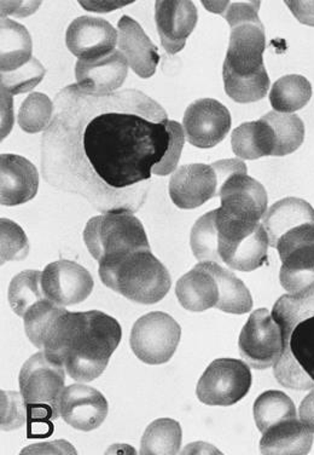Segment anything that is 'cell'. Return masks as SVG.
I'll return each mask as SVG.
<instances>
[{
	"mask_svg": "<svg viewBox=\"0 0 314 455\" xmlns=\"http://www.w3.org/2000/svg\"><path fill=\"white\" fill-rule=\"evenodd\" d=\"M169 124L165 109L138 90L95 95L67 86L43 135V175L96 210L135 212L142 197L130 188L152 180L165 158Z\"/></svg>",
	"mask_w": 314,
	"mask_h": 455,
	"instance_id": "6da1fadb",
	"label": "cell"
},
{
	"mask_svg": "<svg viewBox=\"0 0 314 455\" xmlns=\"http://www.w3.org/2000/svg\"><path fill=\"white\" fill-rule=\"evenodd\" d=\"M122 337L118 321L102 311H66L53 323L43 350L72 379L89 383L105 372Z\"/></svg>",
	"mask_w": 314,
	"mask_h": 455,
	"instance_id": "7a4b0ae2",
	"label": "cell"
},
{
	"mask_svg": "<svg viewBox=\"0 0 314 455\" xmlns=\"http://www.w3.org/2000/svg\"><path fill=\"white\" fill-rule=\"evenodd\" d=\"M206 9L218 12L232 27L229 49L223 66L226 95L237 103L262 101L270 89L263 66L265 28L260 21V2H203Z\"/></svg>",
	"mask_w": 314,
	"mask_h": 455,
	"instance_id": "3957f363",
	"label": "cell"
},
{
	"mask_svg": "<svg viewBox=\"0 0 314 455\" xmlns=\"http://www.w3.org/2000/svg\"><path fill=\"white\" fill-rule=\"evenodd\" d=\"M272 316L283 338L282 355L273 366L276 379L287 389H314V286L284 294Z\"/></svg>",
	"mask_w": 314,
	"mask_h": 455,
	"instance_id": "277c9868",
	"label": "cell"
},
{
	"mask_svg": "<svg viewBox=\"0 0 314 455\" xmlns=\"http://www.w3.org/2000/svg\"><path fill=\"white\" fill-rule=\"evenodd\" d=\"M98 274L108 289L145 306L159 303L172 286L169 270L152 250L133 251L103 260Z\"/></svg>",
	"mask_w": 314,
	"mask_h": 455,
	"instance_id": "5b68a950",
	"label": "cell"
},
{
	"mask_svg": "<svg viewBox=\"0 0 314 455\" xmlns=\"http://www.w3.org/2000/svg\"><path fill=\"white\" fill-rule=\"evenodd\" d=\"M83 241L98 263L133 251L150 250L145 227L130 210L110 211L93 217L83 230Z\"/></svg>",
	"mask_w": 314,
	"mask_h": 455,
	"instance_id": "8992f818",
	"label": "cell"
},
{
	"mask_svg": "<svg viewBox=\"0 0 314 455\" xmlns=\"http://www.w3.org/2000/svg\"><path fill=\"white\" fill-rule=\"evenodd\" d=\"M2 90L10 95L31 92L45 76V68L32 55L31 36L25 26L2 20L0 26Z\"/></svg>",
	"mask_w": 314,
	"mask_h": 455,
	"instance_id": "52a82bcc",
	"label": "cell"
},
{
	"mask_svg": "<svg viewBox=\"0 0 314 455\" xmlns=\"http://www.w3.org/2000/svg\"><path fill=\"white\" fill-rule=\"evenodd\" d=\"M66 370L43 351L26 361L20 372V390L33 421L61 417L59 401L65 387Z\"/></svg>",
	"mask_w": 314,
	"mask_h": 455,
	"instance_id": "ba28073f",
	"label": "cell"
},
{
	"mask_svg": "<svg viewBox=\"0 0 314 455\" xmlns=\"http://www.w3.org/2000/svg\"><path fill=\"white\" fill-rule=\"evenodd\" d=\"M218 257L220 266L239 272H253L267 260L269 236L260 222H247L224 215L216 210Z\"/></svg>",
	"mask_w": 314,
	"mask_h": 455,
	"instance_id": "9c48e42d",
	"label": "cell"
},
{
	"mask_svg": "<svg viewBox=\"0 0 314 455\" xmlns=\"http://www.w3.org/2000/svg\"><path fill=\"white\" fill-rule=\"evenodd\" d=\"M248 171L237 159L220 160L212 165L190 164L176 170L169 182V196L176 206L192 210L219 196L220 188L233 173Z\"/></svg>",
	"mask_w": 314,
	"mask_h": 455,
	"instance_id": "30bf717a",
	"label": "cell"
},
{
	"mask_svg": "<svg viewBox=\"0 0 314 455\" xmlns=\"http://www.w3.org/2000/svg\"><path fill=\"white\" fill-rule=\"evenodd\" d=\"M276 249L282 260L279 280L284 290L294 294L314 286V223L284 234Z\"/></svg>",
	"mask_w": 314,
	"mask_h": 455,
	"instance_id": "8fae6325",
	"label": "cell"
},
{
	"mask_svg": "<svg viewBox=\"0 0 314 455\" xmlns=\"http://www.w3.org/2000/svg\"><path fill=\"white\" fill-rule=\"evenodd\" d=\"M252 372L245 361H213L197 383V398L208 406H232L249 393Z\"/></svg>",
	"mask_w": 314,
	"mask_h": 455,
	"instance_id": "7c38bea8",
	"label": "cell"
},
{
	"mask_svg": "<svg viewBox=\"0 0 314 455\" xmlns=\"http://www.w3.org/2000/svg\"><path fill=\"white\" fill-rule=\"evenodd\" d=\"M182 329L169 314L153 311L133 324L130 343L140 361L148 364L169 363L179 346Z\"/></svg>",
	"mask_w": 314,
	"mask_h": 455,
	"instance_id": "4fadbf2b",
	"label": "cell"
},
{
	"mask_svg": "<svg viewBox=\"0 0 314 455\" xmlns=\"http://www.w3.org/2000/svg\"><path fill=\"white\" fill-rule=\"evenodd\" d=\"M239 355L254 370L273 367L283 351L279 324L267 309L254 311L239 339Z\"/></svg>",
	"mask_w": 314,
	"mask_h": 455,
	"instance_id": "5bb4252c",
	"label": "cell"
},
{
	"mask_svg": "<svg viewBox=\"0 0 314 455\" xmlns=\"http://www.w3.org/2000/svg\"><path fill=\"white\" fill-rule=\"evenodd\" d=\"M232 114L225 106L213 99L192 103L183 119L184 132L190 145L208 149L219 145L232 129Z\"/></svg>",
	"mask_w": 314,
	"mask_h": 455,
	"instance_id": "9a60e30c",
	"label": "cell"
},
{
	"mask_svg": "<svg viewBox=\"0 0 314 455\" xmlns=\"http://www.w3.org/2000/svg\"><path fill=\"white\" fill-rule=\"evenodd\" d=\"M42 286L48 299L66 307L88 299L95 283L85 267L72 260L61 259L45 267Z\"/></svg>",
	"mask_w": 314,
	"mask_h": 455,
	"instance_id": "2e32d148",
	"label": "cell"
},
{
	"mask_svg": "<svg viewBox=\"0 0 314 455\" xmlns=\"http://www.w3.org/2000/svg\"><path fill=\"white\" fill-rule=\"evenodd\" d=\"M220 211L232 219L259 222L267 211V193L262 183L247 171L233 173L223 183L219 192Z\"/></svg>",
	"mask_w": 314,
	"mask_h": 455,
	"instance_id": "e0dca14e",
	"label": "cell"
},
{
	"mask_svg": "<svg viewBox=\"0 0 314 455\" xmlns=\"http://www.w3.org/2000/svg\"><path fill=\"white\" fill-rule=\"evenodd\" d=\"M108 401L95 387L73 384L63 390L59 413L70 427L80 431L98 429L108 416Z\"/></svg>",
	"mask_w": 314,
	"mask_h": 455,
	"instance_id": "ac0fdd59",
	"label": "cell"
},
{
	"mask_svg": "<svg viewBox=\"0 0 314 455\" xmlns=\"http://www.w3.org/2000/svg\"><path fill=\"white\" fill-rule=\"evenodd\" d=\"M119 32L108 21L82 16L67 29L66 44L79 60H93L108 55L118 44Z\"/></svg>",
	"mask_w": 314,
	"mask_h": 455,
	"instance_id": "d6986e66",
	"label": "cell"
},
{
	"mask_svg": "<svg viewBox=\"0 0 314 455\" xmlns=\"http://www.w3.org/2000/svg\"><path fill=\"white\" fill-rule=\"evenodd\" d=\"M129 62L120 50L93 60H79L75 78L82 92L95 95H108L125 83Z\"/></svg>",
	"mask_w": 314,
	"mask_h": 455,
	"instance_id": "ffe728a7",
	"label": "cell"
},
{
	"mask_svg": "<svg viewBox=\"0 0 314 455\" xmlns=\"http://www.w3.org/2000/svg\"><path fill=\"white\" fill-rule=\"evenodd\" d=\"M196 6L188 0H157L155 21L163 49L170 55L182 52L195 29Z\"/></svg>",
	"mask_w": 314,
	"mask_h": 455,
	"instance_id": "44dd1931",
	"label": "cell"
},
{
	"mask_svg": "<svg viewBox=\"0 0 314 455\" xmlns=\"http://www.w3.org/2000/svg\"><path fill=\"white\" fill-rule=\"evenodd\" d=\"M39 188V175L29 160L15 154L0 156V203L18 206L35 199Z\"/></svg>",
	"mask_w": 314,
	"mask_h": 455,
	"instance_id": "7402d4cb",
	"label": "cell"
},
{
	"mask_svg": "<svg viewBox=\"0 0 314 455\" xmlns=\"http://www.w3.org/2000/svg\"><path fill=\"white\" fill-rule=\"evenodd\" d=\"M118 28L120 52L125 55L129 66L135 70L136 75L143 79L155 75L160 62L159 50L139 23L129 16H122Z\"/></svg>",
	"mask_w": 314,
	"mask_h": 455,
	"instance_id": "603a6c76",
	"label": "cell"
},
{
	"mask_svg": "<svg viewBox=\"0 0 314 455\" xmlns=\"http://www.w3.org/2000/svg\"><path fill=\"white\" fill-rule=\"evenodd\" d=\"M176 294L184 309L201 313L218 307L220 289L218 279L213 272L212 263L197 264L192 270L180 277Z\"/></svg>",
	"mask_w": 314,
	"mask_h": 455,
	"instance_id": "cb8c5ba5",
	"label": "cell"
},
{
	"mask_svg": "<svg viewBox=\"0 0 314 455\" xmlns=\"http://www.w3.org/2000/svg\"><path fill=\"white\" fill-rule=\"evenodd\" d=\"M313 444V433L302 420L289 419L273 425L263 434L262 454H309Z\"/></svg>",
	"mask_w": 314,
	"mask_h": 455,
	"instance_id": "d4e9b609",
	"label": "cell"
},
{
	"mask_svg": "<svg viewBox=\"0 0 314 455\" xmlns=\"http://www.w3.org/2000/svg\"><path fill=\"white\" fill-rule=\"evenodd\" d=\"M307 223H314V209L305 200L297 197H286L273 204L263 217L270 246L275 249L284 234Z\"/></svg>",
	"mask_w": 314,
	"mask_h": 455,
	"instance_id": "484cf974",
	"label": "cell"
},
{
	"mask_svg": "<svg viewBox=\"0 0 314 455\" xmlns=\"http://www.w3.org/2000/svg\"><path fill=\"white\" fill-rule=\"evenodd\" d=\"M233 153L243 160H256L273 156L275 135L265 120L242 124L233 130L232 136Z\"/></svg>",
	"mask_w": 314,
	"mask_h": 455,
	"instance_id": "4316f807",
	"label": "cell"
},
{
	"mask_svg": "<svg viewBox=\"0 0 314 455\" xmlns=\"http://www.w3.org/2000/svg\"><path fill=\"white\" fill-rule=\"evenodd\" d=\"M312 97V85L302 76H282L273 84L270 102L275 112L293 113L302 109Z\"/></svg>",
	"mask_w": 314,
	"mask_h": 455,
	"instance_id": "83f0119b",
	"label": "cell"
},
{
	"mask_svg": "<svg viewBox=\"0 0 314 455\" xmlns=\"http://www.w3.org/2000/svg\"><path fill=\"white\" fill-rule=\"evenodd\" d=\"M210 263L220 289V300L216 309L235 315L249 313L253 307V298L245 283L220 264Z\"/></svg>",
	"mask_w": 314,
	"mask_h": 455,
	"instance_id": "f1b7e54d",
	"label": "cell"
},
{
	"mask_svg": "<svg viewBox=\"0 0 314 455\" xmlns=\"http://www.w3.org/2000/svg\"><path fill=\"white\" fill-rule=\"evenodd\" d=\"M183 431L178 421L162 418L146 427L140 443V454H178L182 446Z\"/></svg>",
	"mask_w": 314,
	"mask_h": 455,
	"instance_id": "f546056e",
	"label": "cell"
},
{
	"mask_svg": "<svg viewBox=\"0 0 314 455\" xmlns=\"http://www.w3.org/2000/svg\"><path fill=\"white\" fill-rule=\"evenodd\" d=\"M263 119L275 135L273 156H288L302 147L305 140V125L296 114L270 112Z\"/></svg>",
	"mask_w": 314,
	"mask_h": 455,
	"instance_id": "4dcf8cb0",
	"label": "cell"
},
{
	"mask_svg": "<svg viewBox=\"0 0 314 455\" xmlns=\"http://www.w3.org/2000/svg\"><path fill=\"white\" fill-rule=\"evenodd\" d=\"M253 411L256 427L263 434L273 425L297 418L295 404L292 398L277 390L266 391L260 395L254 403Z\"/></svg>",
	"mask_w": 314,
	"mask_h": 455,
	"instance_id": "1f68e13d",
	"label": "cell"
},
{
	"mask_svg": "<svg viewBox=\"0 0 314 455\" xmlns=\"http://www.w3.org/2000/svg\"><path fill=\"white\" fill-rule=\"evenodd\" d=\"M42 276L43 273L39 270H26L13 277L10 283L9 303L16 315L25 316L29 307L46 298L43 291Z\"/></svg>",
	"mask_w": 314,
	"mask_h": 455,
	"instance_id": "d6a6232c",
	"label": "cell"
},
{
	"mask_svg": "<svg viewBox=\"0 0 314 455\" xmlns=\"http://www.w3.org/2000/svg\"><path fill=\"white\" fill-rule=\"evenodd\" d=\"M65 307L53 303L52 300L44 298L39 300L35 306L29 307L23 316L25 320V331L28 339L35 344L38 349H44L45 338L57 317L65 314Z\"/></svg>",
	"mask_w": 314,
	"mask_h": 455,
	"instance_id": "836d02e7",
	"label": "cell"
},
{
	"mask_svg": "<svg viewBox=\"0 0 314 455\" xmlns=\"http://www.w3.org/2000/svg\"><path fill=\"white\" fill-rule=\"evenodd\" d=\"M216 210L203 215L192 227L190 245L199 262H219Z\"/></svg>",
	"mask_w": 314,
	"mask_h": 455,
	"instance_id": "e575fe53",
	"label": "cell"
},
{
	"mask_svg": "<svg viewBox=\"0 0 314 455\" xmlns=\"http://www.w3.org/2000/svg\"><path fill=\"white\" fill-rule=\"evenodd\" d=\"M53 105L44 93L32 92L19 110V124L27 133H38L51 123Z\"/></svg>",
	"mask_w": 314,
	"mask_h": 455,
	"instance_id": "d590c367",
	"label": "cell"
},
{
	"mask_svg": "<svg viewBox=\"0 0 314 455\" xmlns=\"http://www.w3.org/2000/svg\"><path fill=\"white\" fill-rule=\"evenodd\" d=\"M2 264L9 260L26 259L29 252L28 240L21 227L8 219L0 220Z\"/></svg>",
	"mask_w": 314,
	"mask_h": 455,
	"instance_id": "8d00e7d4",
	"label": "cell"
},
{
	"mask_svg": "<svg viewBox=\"0 0 314 455\" xmlns=\"http://www.w3.org/2000/svg\"><path fill=\"white\" fill-rule=\"evenodd\" d=\"M169 126L170 132L169 149H167L165 158L161 160V163L157 164L153 169V173L157 176H167L177 170L180 156H182L184 143H185L182 125L175 120H169Z\"/></svg>",
	"mask_w": 314,
	"mask_h": 455,
	"instance_id": "74e56055",
	"label": "cell"
},
{
	"mask_svg": "<svg viewBox=\"0 0 314 455\" xmlns=\"http://www.w3.org/2000/svg\"><path fill=\"white\" fill-rule=\"evenodd\" d=\"M27 406L22 395L2 391V430L12 431L21 427L26 421Z\"/></svg>",
	"mask_w": 314,
	"mask_h": 455,
	"instance_id": "f35d334b",
	"label": "cell"
},
{
	"mask_svg": "<svg viewBox=\"0 0 314 455\" xmlns=\"http://www.w3.org/2000/svg\"><path fill=\"white\" fill-rule=\"evenodd\" d=\"M286 4L302 25L314 27V2L287 0Z\"/></svg>",
	"mask_w": 314,
	"mask_h": 455,
	"instance_id": "ab89813d",
	"label": "cell"
},
{
	"mask_svg": "<svg viewBox=\"0 0 314 455\" xmlns=\"http://www.w3.org/2000/svg\"><path fill=\"white\" fill-rule=\"evenodd\" d=\"M300 420L314 433V389L303 398L299 408Z\"/></svg>",
	"mask_w": 314,
	"mask_h": 455,
	"instance_id": "60d3db41",
	"label": "cell"
}]
</instances>
